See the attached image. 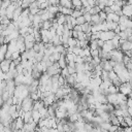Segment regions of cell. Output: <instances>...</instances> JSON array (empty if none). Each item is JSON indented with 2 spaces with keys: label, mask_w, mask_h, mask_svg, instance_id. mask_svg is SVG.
<instances>
[{
  "label": "cell",
  "mask_w": 132,
  "mask_h": 132,
  "mask_svg": "<svg viewBox=\"0 0 132 132\" xmlns=\"http://www.w3.org/2000/svg\"><path fill=\"white\" fill-rule=\"evenodd\" d=\"M11 62H12V59H11V58L2 60V62H1V70H2V72H4V73H7V72L9 71Z\"/></svg>",
  "instance_id": "obj_1"
},
{
  "label": "cell",
  "mask_w": 132,
  "mask_h": 132,
  "mask_svg": "<svg viewBox=\"0 0 132 132\" xmlns=\"http://www.w3.org/2000/svg\"><path fill=\"white\" fill-rule=\"evenodd\" d=\"M81 28H82V31L85 33H91L92 32V25L88 22H86L85 24L81 25Z\"/></svg>",
  "instance_id": "obj_2"
},
{
  "label": "cell",
  "mask_w": 132,
  "mask_h": 132,
  "mask_svg": "<svg viewBox=\"0 0 132 132\" xmlns=\"http://www.w3.org/2000/svg\"><path fill=\"white\" fill-rule=\"evenodd\" d=\"M101 10H102V9H101L98 5H95V6L91 7V9H90V13H91V14H97V13H99Z\"/></svg>",
  "instance_id": "obj_3"
},
{
  "label": "cell",
  "mask_w": 132,
  "mask_h": 132,
  "mask_svg": "<svg viewBox=\"0 0 132 132\" xmlns=\"http://www.w3.org/2000/svg\"><path fill=\"white\" fill-rule=\"evenodd\" d=\"M61 75L64 76L65 78H67L69 75H70V72L68 70V67H65V68H62V71H61Z\"/></svg>",
  "instance_id": "obj_4"
},
{
  "label": "cell",
  "mask_w": 132,
  "mask_h": 132,
  "mask_svg": "<svg viewBox=\"0 0 132 132\" xmlns=\"http://www.w3.org/2000/svg\"><path fill=\"white\" fill-rule=\"evenodd\" d=\"M123 84V81L121 80V78L118 76V77H116L114 79H112V85H114L116 87H118V88H120V86Z\"/></svg>",
  "instance_id": "obj_5"
},
{
  "label": "cell",
  "mask_w": 132,
  "mask_h": 132,
  "mask_svg": "<svg viewBox=\"0 0 132 132\" xmlns=\"http://www.w3.org/2000/svg\"><path fill=\"white\" fill-rule=\"evenodd\" d=\"M86 22H87V21H86L84 14L80 15V16H78V18H76V24H77V25H82V24H85Z\"/></svg>",
  "instance_id": "obj_6"
},
{
  "label": "cell",
  "mask_w": 132,
  "mask_h": 132,
  "mask_svg": "<svg viewBox=\"0 0 132 132\" xmlns=\"http://www.w3.org/2000/svg\"><path fill=\"white\" fill-rule=\"evenodd\" d=\"M82 14H84V13H82V11H81V10H78V9H74L71 15H72V16H74V18L76 19V18H78V16H80V15H82Z\"/></svg>",
  "instance_id": "obj_7"
},
{
  "label": "cell",
  "mask_w": 132,
  "mask_h": 132,
  "mask_svg": "<svg viewBox=\"0 0 132 132\" xmlns=\"http://www.w3.org/2000/svg\"><path fill=\"white\" fill-rule=\"evenodd\" d=\"M84 16H85V19H86V21H87L88 23L91 22V20H92V14L90 13V11H86V12L84 13Z\"/></svg>",
  "instance_id": "obj_8"
},
{
  "label": "cell",
  "mask_w": 132,
  "mask_h": 132,
  "mask_svg": "<svg viewBox=\"0 0 132 132\" xmlns=\"http://www.w3.org/2000/svg\"><path fill=\"white\" fill-rule=\"evenodd\" d=\"M34 41H25V46H26V50H30L34 46Z\"/></svg>",
  "instance_id": "obj_9"
},
{
  "label": "cell",
  "mask_w": 132,
  "mask_h": 132,
  "mask_svg": "<svg viewBox=\"0 0 132 132\" xmlns=\"http://www.w3.org/2000/svg\"><path fill=\"white\" fill-rule=\"evenodd\" d=\"M97 43H98V46H99V47H103L105 41H104L103 39H101V38H98V39H97Z\"/></svg>",
  "instance_id": "obj_10"
},
{
  "label": "cell",
  "mask_w": 132,
  "mask_h": 132,
  "mask_svg": "<svg viewBox=\"0 0 132 132\" xmlns=\"http://www.w3.org/2000/svg\"><path fill=\"white\" fill-rule=\"evenodd\" d=\"M33 50L36 52V53H38V52H40V44H39V42H37V43H34V46H33Z\"/></svg>",
  "instance_id": "obj_11"
},
{
  "label": "cell",
  "mask_w": 132,
  "mask_h": 132,
  "mask_svg": "<svg viewBox=\"0 0 132 132\" xmlns=\"http://www.w3.org/2000/svg\"><path fill=\"white\" fill-rule=\"evenodd\" d=\"M102 10H103V11H105L107 14H108V13H110V12H113V10L111 9V7H110V6H105V7H104V9H102Z\"/></svg>",
  "instance_id": "obj_12"
},
{
  "label": "cell",
  "mask_w": 132,
  "mask_h": 132,
  "mask_svg": "<svg viewBox=\"0 0 132 132\" xmlns=\"http://www.w3.org/2000/svg\"><path fill=\"white\" fill-rule=\"evenodd\" d=\"M73 30H75V31H77V32H80V31H82L81 25H75V26H74V28H73Z\"/></svg>",
  "instance_id": "obj_13"
},
{
  "label": "cell",
  "mask_w": 132,
  "mask_h": 132,
  "mask_svg": "<svg viewBox=\"0 0 132 132\" xmlns=\"http://www.w3.org/2000/svg\"><path fill=\"white\" fill-rule=\"evenodd\" d=\"M72 37L77 39V37H78V32L75 31V30H72Z\"/></svg>",
  "instance_id": "obj_14"
},
{
  "label": "cell",
  "mask_w": 132,
  "mask_h": 132,
  "mask_svg": "<svg viewBox=\"0 0 132 132\" xmlns=\"http://www.w3.org/2000/svg\"><path fill=\"white\" fill-rule=\"evenodd\" d=\"M127 103H128V106H129V107H132V98H131V97H128Z\"/></svg>",
  "instance_id": "obj_15"
},
{
  "label": "cell",
  "mask_w": 132,
  "mask_h": 132,
  "mask_svg": "<svg viewBox=\"0 0 132 132\" xmlns=\"http://www.w3.org/2000/svg\"><path fill=\"white\" fill-rule=\"evenodd\" d=\"M30 1H31V3H32V2H34V1H37V0H30Z\"/></svg>",
  "instance_id": "obj_16"
},
{
  "label": "cell",
  "mask_w": 132,
  "mask_h": 132,
  "mask_svg": "<svg viewBox=\"0 0 132 132\" xmlns=\"http://www.w3.org/2000/svg\"><path fill=\"white\" fill-rule=\"evenodd\" d=\"M130 19H131V20H132V15H131V18H130Z\"/></svg>",
  "instance_id": "obj_17"
}]
</instances>
